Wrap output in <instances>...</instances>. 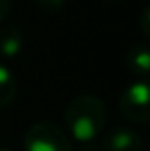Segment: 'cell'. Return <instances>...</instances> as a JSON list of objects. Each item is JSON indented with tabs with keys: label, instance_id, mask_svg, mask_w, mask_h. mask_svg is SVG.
Masks as SVG:
<instances>
[{
	"label": "cell",
	"instance_id": "7a4b0ae2",
	"mask_svg": "<svg viewBox=\"0 0 150 151\" xmlns=\"http://www.w3.org/2000/svg\"><path fill=\"white\" fill-rule=\"evenodd\" d=\"M119 113L135 124L150 122V78H135L119 96Z\"/></svg>",
	"mask_w": 150,
	"mask_h": 151
},
{
	"label": "cell",
	"instance_id": "6da1fadb",
	"mask_svg": "<svg viewBox=\"0 0 150 151\" xmlns=\"http://www.w3.org/2000/svg\"><path fill=\"white\" fill-rule=\"evenodd\" d=\"M108 122L106 103L94 94H79L68 103L64 111V124L69 140L81 145L98 140Z\"/></svg>",
	"mask_w": 150,
	"mask_h": 151
},
{
	"label": "cell",
	"instance_id": "8fae6325",
	"mask_svg": "<svg viewBox=\"0 0 150 151\" xmlns=\"http://www.w3.org/2000/svg\"><path fill=\"white\" fill-rule=\"evenodd\" d=\"M81 151H100V147L96 145V142H92V144H85V145H81Z\"/></svg>",
	"mask_w": 150,
	"mask_h": 151
},
{
	"label": "cell",
	"instance_id": "ba28073f",
	"mask_svg": "<svg viewBox=\"0 0 150 151\" xmlns=\"http://www.w3.org/2000/svg\"><path fill=\"white\" fill-rule=\"evenodd\" d=\"M35 6L48 15H56L58 12L64 10L66 0H35Z\"/></svg>",
	"mask_w": 150,
	"mask_h": 151
},
{
	"label": "cell",
	"instance_id": "3957f363",
	"mask_svg": "<svg viewBox=\"0 0 150 151\" xmlns=\"http://www.w3.org/2000/svg\"><path fill=\"white\" fill-rule=\"evenodd\" d=\"M23 151H73V145L64 128L50 121H39L27 128Z\"/></svg>",
	"mask_w": 150,
	"mask_h": 151
},
{
	"label": "cell",
	"instance_id": "8992f818",
	"mask_svg": "<svg viewBox=\"0 0 150 151\" xmlns=\"http://www.w3.org/2000/svg\"><path fill=\"white\" fill-rule=\"evenodd\" d=\"M23 50V33L17 25H0V55L6 59L15 58Z\"/></svg>",
	"mask_w": 150,
	"mask_h": 151
},
{
	"label": "cell",
	"instance_id": "5b68a950",
	"mask_svg": "<svg viewBox=\"0 0 150 151\" xmlns=\"http://www.w3.org/2000/svg\"><path fill=\"white\" fill-rule=\"evenodd\" d=\"M125 61L135 78H150V44H133Z\"/></svg>",
	"mask_w": 150,
	"mask_h": 151
},
{
	"label": "cell",
	"instance_id": "7c38bea8",
	"mask_svg": "<svg viewBox=\"0 0 150 151\" xmlns=\"http://www.w3.org/2000/svg\"><path fill=\"white\" fill-rule=\"evenodd\" d=\"M0 151H12V149H6V147H2V149H0Z\"/></svg>",
	"mask_w": 150,
	"mask_h": 151
},
{
	"label": "cell",
	"instance_id": "9c48e42d",
	"mask_svg": "<svg viewBox=\"0 0 150 151\" xmlns=\"http://www.w3.org/2000/svg\"><path fill=\"white\" fill-rule=\"evenodd\" d=\"M139 23H141V31H143V35L146 37V40L150 44V2L146 4V8H144L143 14H141Z\"/></svg>",
	"mask_w": 150,
	"mask_h": 151
},
{
	"label": "cell",
	"instance_id": "52a82bcc",
	"mask_svg": "<svg viewBox=\"0 0 150 151\" xmlns=\"http://www.w3.org/2000/svg\"><path fill=\"white\" fill-rule=\"evenodd\" d=\"M17 96V78L14 71L0 61V109H6Z\"/></svg>",
	"mask_w": 150,
	"mask_h": 151
},
{
	"label": "cell",
	"instance_id": "30bf717a",
	"mask_svg": "<svg viewBox=\"0 0 150 151\" xmlns=\"http://www.w3.org/2000/svg\"><path fill=\"white\" fill-rule=\"evenodd\" d=\"M12 6H14V0H0V25H2L4 19L10 15Z\"/></svg>",
	"mask_w": 150,
	"mask_h": 151
},
{
	"label": "cell",
	"instance_id": "4fadbf2b",
	"mask_svg": "<svg viewBox=\"0 0 150 151\" xmlns=\"http://www.w3.org/2000/svg\"><path fill=\"white\" fill-rule=\"evenodd\" d=\"M110 2H117V0H110Z\"/></svg>",
	"mask_w": 150,
	"mask_h": 151
},
{
	"label": "cell",
	"instance_id": "277c9868",
	"mask_svg": "<svg viewBox=\"0 0 150 151\" xmlns=\"http://www.w3.org/2000/svg\"><path fill=\"white\" fill-rule=\"evenodd\" d=\"M144 140L131 126H117L104 136L100 151H143Z\"/></svg>",
	"mask_w": 150,
	"mask_h": 151
}]
</instances>
